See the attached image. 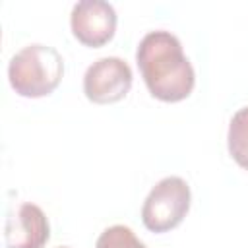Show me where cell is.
Returning a JSON list of instances; mask_svg holds the SVG:
<instances>
[{
  "label": "cell",
  "mask_w": 248,
  "mask_h": 248,
  "mask_svg": "<svg viewBox=\"0 0 248 248\" xmlns=\"http://www.w3.org/2000/svg\"><path fill=\"white\" fill-rule=\"evenodd\" d=\"M136 62L147 91L163 103H178L190 97L196 72L184 54L176 35L165 29L143 35L136 48Z\"/></svg>",
  "instance_id": "obj_1"
},
{
  "label": "cell",
  "mask_w": 248,
  "mask_h": 248,
  "mask_svg": "<svg viewBox=\"0 0 248 248\" xmlns=\"http://www.w3.org/2000/svg\"><path fill=\"white\" fill-rule=\"evenodd\" d=\"M50 238V225L45 211L23 202L6 217L4 240L6 248H45Z\"/></svg>",
  "instance_id": "obj_6"
},
{
  "label": "cell",
  "mask_w": 248,
  "mask_h": 248,
  "mask_svg": "<svg viewBox=\"0 0 248 248\" xmlns=\"http://www.w3.org/2000/svg\"><path fill=\"white\" fill-rule=\"evenodd\" d=\"M95 248H147V246L136 236V232L130 227L112 225L99 234Z\"/></svg>",
  "instance_id": "obj_8"
},
{
  "label": "cell",
  "mask_w": 248,
  "mask_h": 248,
  "mask_svg": "<svg viewBox=\"0 0 248 248\" xmlns=\"http://www.w3.org/2000/svg\"><path fill=\"white\" fill-rule=\"evenodd\" d=\"M58 248H70V246H58Z\"/></svg>",
  "instance_id": "obj_9"
},
{
  "label": "cell",
  "mask_w": 248,
  "mask_h": 248,
  "mask_svg": "<svg viewBox=\"0 0 248 248\" xmlns=\"http://www.w3.org/2000/svg\"><path fill=\"white\" fill-rule=\"evenodd\" d=\"M116 12L105 0H81L70 14L72 35L89 48L107 45L116 31Z\"/></svg>",
  "instance_id": "obj_5"
},
{
  "label": "cell",
  "mask_w": 248,
  "mask_h": 248,
  "mask_svg": "<svg viewBox=\"0 0 248 248\" xmlns=\"http://www.w3.org/2000/svg\"><path fill=\"white\" fill-rule=\"evenodd\" d=\"M227 147L234 163L248 170V107H242L232 114L227 132Z\"/></svg>",
  "instance_id": "obj_7"
},
{
  "label": "cell",
  "mask_w": 248,
  "mask_h": 248,
  "mask_svg": "<svg viewBox=\"0 0 248 248\" xmlns=\"http://www.w3.org/2000/svg\"><path fill=\"white\" fill-rule=\"evenodd\" d=\"M132 68L118 56L95 60L83 74V93L95 105L122 101L132 87Z\"/></svg>",
  "instance_id": "obj_4"
},
{
  "label": "cell",
  "mask_w": 248,
  "mask_h": 248,
  "mask_svg": "<svg viewBox=\"0 0 248 248\" xmlns=\"http://www.w3.org/2000/svg\"><path fill=\"white\" fill-rule=\"evenodd\" d=\"M64 58L54 46L27 45L17 50L8 64V79L19 97L39 99L50 95L62 81Z\"/></svg>",
  "instance_id": "obj_2"
},
{
  "label": "cell",
  "mask_w": 248,
  "mask_h": 248,
  "mask_svg": "<svg viewBox=\"0 0 248 248\" xmlns=\"http://www.w3.org/2000/svg\"><path fill=\"white\" fill-rule=\"evenodd\" d=\"M190 186L180 176H165L147 194L141 205V221L151 232H169L176 229L190 211Z\"/></svg>",
  "instance_id": "obj_3"
}]
</instances>
